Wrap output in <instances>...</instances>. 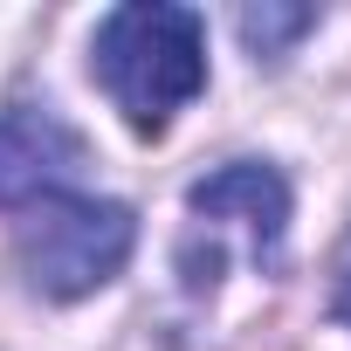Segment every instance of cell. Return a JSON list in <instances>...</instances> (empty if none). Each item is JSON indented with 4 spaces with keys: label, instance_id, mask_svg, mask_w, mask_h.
<instances>
[{
    "label": "cell",
    "instance_id": "cell-1",
    "mask_svg": "<svg viewBox=\"0 0 351 351\" xmlns=\"http://www.w3.org/2000/svg\"><path fill=\"white\" fill-rule=\"evenodd\" d=\"M90 69L104 97L124 110L131 131L158 138L200 90H207V21L172 0H138L97 21Z\"/></svg>",
    "mask_w": 351,
    "mask_h": 351
},
{
    "label": "cell",
    "instance_id": "cell-2",
    "mask_svg": "<svg viewBox=\"0 0 351 351\" xmlns=\"http://www.w3.org/2000/svg\"><path fill=\"white\" fill-rule=\"evenodd\" d=\"M282 234H289V186H282V172L262 165V158H234V165H221L214 180H200L186 193L180 276H186L193 296H207L228 262L276 269L282 262Z\"/></svg>",
    "mask_w": 351,
    "mask_h": 351
},
{
    "label": "cell",
    "instance_id": "cell-3",
    "mask_svg": "<svg viewBox=\"0 0 351 351\" xmlns=\"http://www.w3.org/2000/svg\"><path fill=\"white\" fill-rule=\"evenodd\" d=\"M131 241H138V221L124 200L49 193L14 221V276L42 303H76V296H97L131 262Z\"/></svg>",
    "mask_w": 351,
    "mask_h": 351
},
{
    "label": "cell",
    "instance_id": "cell-4",
    "mask_svg": "<svg viewBox=\"0 0 351 351\" xmlns=\"http://www.w3.org/2000/svg\"><path fill=\"white\" fill-rule=\"evenodd\" d=\"M83 165H90V145L49 104L0 110V207H35L49 193H69Z\"/></svg>",
    "mask_w": 351,
    "mask_h": 351
},
{
    "label": "cell",
    "instance_id": "cell-5",
    "mask_svg": "<svg viewBox=\"0 0 351 351\" xmlns=\"http://www.w3.org/2000/svg\"><path fill=\"white\" fill-rule=\"evenodd\" d=\"M234 28H241V42H248V56H255V62H262V56L276 62L296 35H310V28H317V14H310V8H241V14H234Z\"/></svg>",
    "mask_w": 351,
    "mask_h": 351
},
{
    "label": "cell",
    "instance_id": "cell-6",
    "mask_svg": "<svg viewBox=\"0 0 351 351\" xmlns=\"http://www.w3.org/2000/svg\"><path fill=\"white\" fill-rule=\"evenodd\" d=\"M330 303H337V317L351 324V234H344V248H337V276H330Z\"/></svg>",
    "mask_w": 351,
    "mask_h": 351
}]
</instances>
